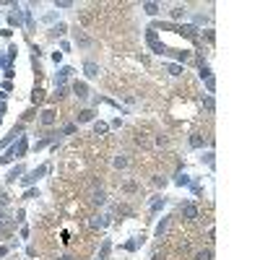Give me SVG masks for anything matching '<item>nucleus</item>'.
Returning a JSON list of instances; mask_svg holds the SVG:
<instances>
[{"mask_svg":"<svg viewBox=\"0 0 260 260\" xmlns=\"http://www.w3.org/2000/svg\"><path fill=\"white\" fill-rule=\"evenodd\" d=\"M91 203H104V193H94L91 195Z\"/></svg>","mask_w":260,"mask_h":260,"instance_id":"1","label":"nucleus"},{"mask_svg":"<svg viewBox=\"0 0 260 260\" xmlns=\"http://www.w3.org/2000/svg\"><path fill=\"white\" fill-rule=\"evenodd\" d=\"M86 73H89V76H96V65L89 63V65H86Z\"/></svg>","mask_w":260,"mask_h":260,"instance_id":"2","label":"nucleus"},{"mask_svg":"<svg viewBox=\"0 0 260 260\" xmlns=\"http://www.w3.org/2000/svg\"><path fill=\"white\" fill-rule=\"evenodd\" d=\"M76 94L78 96H86V86H76Z\"/></svg>","mask_w":260,"mask_h":260,"instance_id":"3","label":"nucleus"},{"mask_svg":"<svg viewBox=\"0 0 260 260\" xmlns=\"http://www.w3.org/2000/svg\"><path fill=\"white\" fill-rule=\"evenodd\" d=\"M208 258H211V252H200L198 255V260H208Z\"/></svg>","mask_w":260,"mask_h":260,"instance_id":"4","label":"nucleus"}]
</instances>
